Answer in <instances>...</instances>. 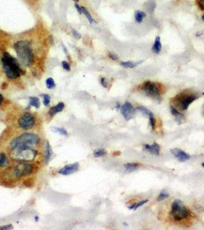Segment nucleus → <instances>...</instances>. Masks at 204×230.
Masks as SVG:
<instances>
[{
    "mask_svg": "<svg viewBox=\"0 0 204 230\" xmlns=\"http://www.w3.org/2000/svg\"><path fill=\"white\" fill-rule=\"evenodd\" d=\"M2 65L6 76L9 79H16L24 73L20 68L18 61L8 52H5L3 54V57L2 58Z\"/></svg>",
    "mask_w": 204,
    "mask_h": 230,
    "instance_id": "1",
    "label": "nucleus"
},
{
    "mask_svg": "<svg viewBox=\"0 0 204 230\" xmlns=\"http://www.w3.org/2000/svg\"><path fill=\"white\" fill-rule=\"evenodd\" d=\"M14 49L22 65L30 66L34 62V54L30 43L27 41H19L14 45Z\"/></svg>",
    "mask_w": 204,
    "mask_h": 230,
    "instance_id": "2",
    "label": "nucleus"
},
{
    "mask_svg": "<svg viewBox=\"0 0 204 230\" xmlns=\"http://www.w3.org/2000/svg\"><path fill=\"white\" fill-rule=\"evenodd\" d=\"M40 142V137L37 134L25 133L15 137L10 143L11 150L21 147L34 148Z\"/></svg>",
    "mask_w": 204,
    "mask_h": 230,
    "instance_id": "3",
    "label": "nucleus"
},
{
    "mask_svg": "<svg viewBox=\"0 0 204 230\" xmlns=\"http://www.w3.org/2000/svg\"><path fill=\"white\" fill-rule=\"evenodd\" d=\"M199 95H195L194 93L183 91L182 93L177 95L174 98V107H177L181 111H186L189 108L190 105L199 98Z\"/></svg>",
    "mask_w": 204,
    "mask_h": 230,
    "instance_id": "4",
    "label": "nucleus"
},
{
    "mask_svg": "<svg viewBox=\"0 0 204 230\" xmlns=\"http://www.w3.org/2000/svg\"><path fill=\"white\" fill-rule=\"evenodd\" d=\"M37 152L34 148L21 147L11 150L10 156L15 160L26 162L32 161L36 157Z\"/></svg>",
    "mask_w": 204,
    "mask_h": 230,
    "instance_id": "5",
    "label": "nucleus"
},
{
    "mask_svg": "<svg viewBox=\"0 0 204 230\" xmlns=\"http://www.w3.org/2000/svg\"><path fill=\"white\" fill-rule=\"evenodd\" d=\"M170 216L176 221H181L187 218L190 215V211L183 205V202L180 200H175L171 205Z\"/></svg>",
    "mask_w": 204,
    "mask_h": 230,
    "instance_id": "6",
    "label": "nucleus"
},
{
    "mask_svg": "<svg viewBox=\"0 0 204 230\" xmlns=\"http://www.w3.org/2000/svg\"><path fill=\"white\" fill-rule=\"evenodd\" d=\"M141 91L147 96L150 97L154 101H157L158 103L161 101V91H160L159 86L156 83L152 82L150 81H145L141 85Z\"/></svg>",
    "mask_w": 204,
    "mask_h": 230,
    "instance_id": "7",
    "label": "nucleus"
},
{
    "mask_svg": "<svg viewBox=\"0 0 204 230\" xmlns=\"http://www.w3.org/2000/svg\"><path fill=\"white\" fill-rule=\"evenodd\" d=\"M34 172V167L32 164L21 162L15 165L12 170V174L15 178H22L29 176Z\"/></svg>",
    "mask_w": 204,
    "mask_h": 230,
    "instance_id": "8",
    "label": "nucleus"
},
{
    "mask_svg": "<svg viewBox=\"0 0 204 230\" xmlns=\"http://www.w3.org/2000/svg\"><path fill=\"white\" fill-rule=\"evenodd\" d=\"M35 117L29 112H26L22 114L18 119V126L23 130H30L35 126Z\"/></svg>",
    "mask_w": 204,
    "mask_h": 230,
    "instance_id": "9",
    "label": "nucleus"
},
{
    "mask_svg": "<svg viewBox=\"0 0 204 230\" xmlns=\"http://www.w3.org/2000/svg\"><path fill=\"white\" fill-rule=\"evenodd\" d=\"M121 113L126 120H130L135 114V108L131 103L125 102L121 107Z\"/></svg>",
    "mask_w": 204,
    "mask_h": 230,
    "instance_id": "10",
    "label": "nucleus"
},
{
    "mask_svg": "<svg viewBox=\"0 0 204 230\" xmlns=\"http://www.w3.org/2000/svg\"><path fill=\"white\" fill-rule=\"evenodd\" d=\"M170 152L180 162H185V161H187L188 159H190V155H189L182 150L178 149V148H174V149L171 150Z\"/></svg>",
    "mask_w": 204,
    "mask_h": 230,
    "instance_id": "11",
    "label": "nucleus"
},
{
    "mask_svg": "<svg viewBox=\"0 0 204 230\" xmlns=\"http://www.w3.org/2000/svg\"><path fill=\"white\" fill-rule=\"evenodd\" d=\"M79 168V165L78 163H74V164H71V165H67L65 167H64L63 168L61 169L60 170L58 171V173L62 175H70L72 174V173H75L78 170Z\"/></svg>",
    "mask_w": 204,
    "mask_h": 230,
    "instance_id": "12",
    "label": "nucleus"
},
{
    "mask_svg": "<svg viewBox=\"0 0 204 230\" xmlns=\"http://www.w3.org/2000/svg\"><path fill=\"white\" fill-rule=\"evenodd\" d=\"M170 111L173 116L175 118V120L178 123H183L185 120V117L181 112L179 110H177L175 107H174L173 105L170 106Z\"/></svg>",
    "mask_w": 204,
    "mask_h": 230,
    "instance_id": "13",
    "label": "nucleus"
},
{
    "mask_svg": "<svg viewBox=\"0 0 204 230\" xmlns=\"http://www.w3.org/2000/svg\"><path fill=\"white\" fill-rule=\"evenodd\" d=\"M144 148L147 151L150 152L151 154L157 155V156L160 155V147L157 143H154L153 144H144Z\"/></svg>",
    "mask_w": 204,
    "mask_h": 230,
    "instance_id": "14",
    "label": "nucleus"
},
{
    "mask_svg": "<svg viewBox=\"0 0 204 230\" xmlns=\"http://www.w3.org/2000/svg\"><path fill=\"white\" fill-rule=\"evenodd\" d=\"M64 107H65V104H64L63 102L58 103L56 106L51 107L50 110H49V115H50L51 117H53V116H54L56 114L58 113V112L62 111Z\"/></svg>",
    "mask_w": 204,
    "mask_h": 230,
    "instance_id": "15",
    "label": "nucleus"
},
{
    "mask_svg": "<svg viewBox=\"0 0 204 230\" xmlns=\"http://www.w3.org/2000/svg\"><path fill=\"white\" fill-rule=\"evenodd\" d=\"M161 48H162V44H161V41H160V36H157L156 37L155 40H154L153 47H152V51H153L154 54H159L160 51H161Z\"/></svg>",
    "mask_w": 204,
    "mask_h": 230,
    "instance_id": "16",
    "label": "nucleus"
},
{
    "mask_svg": "<svg viewBox=\"0 0 204 230\" xmlns=\"http://www.w3.org/2000/svg\"><path fill=\"white\" fill-rule=\"evenodd\" d=\"M143 62V61H139V62H121V65L124 68H134L135 67L138 66L140 64H141Z\"/></svg>",
    "mask_w": 204,
    "mask_h": 230,
    "instance_id": "17",
    "label": "nucleus"
},
{
    "mask_svg": "<svg viewBox=\"0 0 204 230\" xmlns=\"http://www.w3.org/2000/svg\"><path fill=\"white\" fill-rule=\"evenodd\" d=\"M146 17L145 12H142V11H135L134 12V18L135 21L138 23H141V22L144 20V18Z\"/></svg>",
    "mask_w": 204,
    "mask_h": 230,
    "instance_id": "18",
    "label": "nucleus"
},
{
    "mask_svg": "<svg viewBox=\"0 0 204 230\" xmlns=\"http://www.w3.org/2000/svg\"><path fill=\"white\" fill-rule=\"evenodd\" d=\"M52 150H51V147L49 144V142H46V163L49 162L51 159V156L52 155Z\"/></svg>",
    "mask_w": 204,
    "mask_h": 230,
    "instance_id": "19",
    "label": "nucleus"
},
{
    "mask_svg": "<svg viewBox=\"0 0 204 230\" xmlns=\"http://www.w3.org/2000/svg\"><path fill=\"white\" fill-rule=\"evenodd\" d=\"M124 167H125L127 172L130 173V172H133L134 170H138L139 168V164L134 163H126L124 165Z\"/></svg>",
    "mask_w": 204,
    "mask_h": 230,
    "instance_id": "20",
    "label": "nucleus"
},
{
    "mask_svg": "<svg viewBox=\"0 0 204 230\" xmlns=\"http://www.w3.org/2000/svg\"><path fill=\"white\" fill-rule=\"evenodd\" d=\"M9 164V160L4 153H0V167H5Z\"/></svg>",
    "mask_w": 204,
    "mask_h": 230,
    "instance_id": "21",
    "label": "nucleus"
},
{
    "mask_svg": "<svg viewBox=\"0 0 204 230\" xmlns=\"http://www.w3.org/2000/svg\"><path fill=\"white\" fill-rule=\"evenodd\" d=\"M137 110L139 111L140 112L143 113L144 115L148 116V117H152V116H154V114L152 113V112L150 111V110H148L147 108H146L145 107H143V106H138V107H137Z\"/></svg>",
    "mask_w": 204,
    "mask_h": 230,
    "instance_id": "22",
    "label": "nucleus"
},
{
    "mask_svg": "<svg viewBox=\"0 0 204 230\" xmlns=\"http://www.w3.org/2000/svg\"><path fill=\"white\" fill-rule=\"evenodd\" d=\"M29 104H30L31 106H33V107H36V108H39L40 107L39 99L38 98H35V97H31V98H29Z\"/></svg>",
    "mask_w": 204,
    "mask_h": 230,
    "instance_id": "23",
    "label": "nucleus"
},
{
    "mask_svg": "<svg viewBox=\"0 0 204 230\" xmlns=\"http://www.w3.org/2000/svg\"><path fill=\"white\" fill-rule=\"evenodd\" d=\"M147 203H148V200H142V201L139 202V203H134V204H133V205H131V206H128V209H133V210H136V209H138V208L141 207V206H144V205L146 204Z\"/></svg>",
    "mask_w": 204,
    "mask_h": 230,
    "instance_id": "24",
    "label": "nucleus"
},
{
    "mask_svg": "<svg viewBox=\"0 0 204 230\" xmlns=\"http://www.w3.org/2000/svg\"><path fill=\"white\" fill-rule=\"evenodd\" d=\"M82 12H83L84 14H85V15L86 16V18H88V20L89 21L90 24H92V23L94 22V18H92V16L91 15V14L89 13V12H88V10H87L86 9H85V7H82Z\"/></svg>",
    "mask_w": 204,
    "mask_h": 230,
    "instance_id": "25",
    "label": "nucleus"
},
{
    "mask_svg": "<svg viewBox=\"0 0 204 230\" xmlns=\"http://www.w3.org/2000/svg\"><path fill=\"white\" fill-rule=\"evenodd\" d=\"M168 197H169V193L166 190H162L161 192L159 194L158 197H157V200L158 201H163V200L167 199Z\"/></svg>",
    "mask_w": 204,
    "mask_h": 230,
    "instance_id": "26",
    "label": "nucleus"
},
{
    "mask_svg": "<svg viewBox=\"0 0 204 230\" xmlns=\"http://www.w3.org/2000/svg\"><path fill=\"white\" fill-rule=\"evenodd\" d=\"M106 154V151L104 149H98L96 151H94L93 153V155H94V157H102V156H104Z\"/></svg>",
    "mask_w": 204,
    "mask_h": 230,
    "instance_id": "27",
    "label": "nucleus"
},
{
    "mask_svg": "<svg viewBox=\"0 0 204 230\" xmlns=\"http://www.w3.org/2000/svg\"><path fill=\"white\" fill-rule=\"evenodd\" d=\"M46 85H47L48 88L53 89L55 87V83H54V80H53L52 78H49L46 80Z\"/></svg>",
    "mask_w": 204,
    "mask_h": 230,
    "instance_id": "28",
    "label": "nucleus"
},
{
    "mask_svg": "<svg viewBox=\"0 0 204 230\" xmlns=\"http://www.w3.org/2000/svg\"><path fill=\"white\" fill-rule=\"evenodd\" d=\"M42 97L43 98V103H44L45 106H49L50 104V96L49 95H42Z\"/></svg>",
    "mask_w": 204,
    "mask_h": 230,
    "instance_id": "29",
    "label": "nucleus"
},
{
    "mask_svg": "<svg viewBox=\"0 0 204 230\" xmlns=\"http://www.w3.org/2000/svg\"><path fill=\"white\" fill-rule=\"evenodd\" d=\"M149 123H150V127H151L152 130L155 129V126H156V120L154 116H152V117H149Z\"/></svg>",
    "mask_w": 204,
    "mask_h": 230,
    "instance_id": "30",
    "label": "nucleus"
},
{
    "mask_svg": "<svg viewBox=\"0 0 204 230\" xmlns=\"http://www.w3.org/2000/svg\"><path fill=\"white\" fill-rule=\"evenodd\" d=\"M53 131H55V132L59 133V134H62V135L66 136L67 134H68V132H67L65 129H62V128H53Z\"/></svg>",
    "mask_w": 204,
    "mask_h": 230,
    "instance_id": "31",
    "label": "nucleus"
},
{
    "mask_svg": "<svg viewBox=\"0 0 204 230\" xmlns=\"http://www.w3.org/2000/svg\"><path fill=\"white\" fill-rule=\"evenodd\" d=\"M101 84H102V85L104 87H107L109 85L108 81H107V79H106V78H102V79H101Z\"/></svg>",
    "mask_w": 204,
    "mask_h": 230,
    "instance_id": "32",
    "label": "nucleus"
},
{
    "mask_svg": "<svg viewBox=\"0 0 204 230\" xmlns=\"http://www.w3.org/2000/svg\"><path fill=\"white\" fill-rule=\"evenodd\" d=\"M108 56H109V58H110V59H111L112 60H114V61H118V59H119L118 56L117 55V54H115L114 53L109 52L108 53Z\"/></svg>",
    "mask_w": 204,
    "mask_h": 230,
    "instance_id": "33",
    "label": "nucleus"
},
{
    "mask_svg": "<svg viewBox=\"0 0 204 230\" xmlns=\"http://www.w3.org/2000/svg\"><path fill=\"white\" fill-rule=\"evenodd\" d=\"M62 64V66H63L64 69H65L66 71H70V70H71L70 65H69V64L68 63V62H65V61H63Z\"/></svg>",
    "mask_w": 204,
    "mask_h": 230,
    "instance_id": "34",
    "label": "nucleus"
},
{
    "mask_svg": "<svg viewBox=\"0 0 204 230\" xmlns=\"http://www.w3.org/2000/svg\"><path fill=\"white\" fill-rule=\"evenodd\" d=\"M72 34H73V36H74L76 39L81 38V35L77 32V31L74 30V29H73L72 30Z\"/></svg>",
    "mask_w": 204,
    "mask_h": 230,
    "instance_id": "35",
    "label": "nucleus"
},
{
    "mask_svg": "<svg viewBox=\"0 0 204 230\" xmlns=\"http://www.w3.org/2000/svg\"><path fill=\"white\" fill-rule=\"evenodd\" d=\"M197 3L199 5V7L204 11V0H198Z\"/></svg>",
    "mask_w": 204,
    "mask_h": 230,
    "instance_id": "36",
    "label": "nucleus"
},
{
    "mask_svg": "<svg viewBox=\"0 0 204 230\" xmlns=\"http://www.w3.org/2000/svg\"><path fill=\"white\" fill-rule=\"evenodd\" d=\"M74 6H75L76 9H77L78 12L79 14L83 13V12H82V6H80L79 5H78L77 3H75V5H74Z\"/></svg>",
    "mask_w": 204,
    "mask_h": 230,
    "instance_id": "37",
    "label": "nucleus"
},
{
    "mask_svg": "<svg viewBox=\"0 0 204 230\" xmlns=\"http://www.w3.org/2000/svg\"><path fill=\"white\" fill-rule=\"evenodd\" d=\"M12 229V225H9V226H1L0 227V230L2 229Z\"/></svg>",
    "mask_w": 204,
    "mask_h": 230,
    "instance_id": "38",
    "label": "nucleus"
},
{
    "mask_svg": "<svg viewBox=\"0 0 204 230\" xmlns=\"http://www.w3.org/2000/svg\"><path fill=\"white\" fill-rule=\"evenodd\" d=\"M3 99H4V98H3V96L1 95V94H0V104H1L2 103Z\"/></svg>",
    "mask_w": 204,
    "mask_h": 230,
    "instance_id": "39",
    "label": "nucleus"
},
{
    "mask_svg": "<svg viewBox=\"0 0 204 230\" xmlns=\"http://www.w3.org/2000/svg\"><path fill=\"white\" fill-rule=\"evenodd\" d=\"M202 20H203V21L204 22V15H202Z\"/></svg>",
    "mask_w": 204,
    "mask_h": 230,
    "instance_id": "40",
    "label": "nucleus"
},
{
    "mask_svg": "<svg viewBox=\"0 0 204 230\" xmlns=\"http://www.w3.org/2000/svg\"><path fill=\"white\" fill-rule=\"evenodd\" d=\"M35 220H38V216H35Z\"/></svg>",
    "mask_w": 204,
    "mask_h": 230,
    "instance_id": "41",
    "label": "nucleus"
},
{
    "mask_svg": "<svg viewBox=\"0 0 204 230\" xmlns=\"http://www.w3.org/2000/svg\"><path fill=\"white\" fill-rule=\"evenodd\" d=\"M202 167H204V163H202Z\"/></svg>",
    "mask_w": 204,
    "mask_h": 230,
    "instance_id": "42",
    "label": "nucleus"
},
{
    "mask_svg": "<svg viewBox=\"0 0 204 230\" xmlns=\"http://www.w3.org/2000/svg\"><path fill=\"white\" fill-rule=\"evenodd\" d=\"M74 1H75V2H78L79 0H74Z\"/></svg>",
    "mask_w": 204,
    "mask_h": 230,
    "instance_id": "43",
    "label": "nucleus"
}]
</instances>
